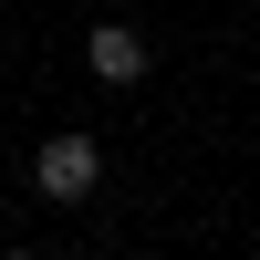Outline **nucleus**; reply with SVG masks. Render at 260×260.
Wrapping results in <instances>:
<instances>
[{
	"label": "nucleus",
	"mask_w": 260,
	"mask_h": 260,
	"mask_svg": "<svg viewBox=\"0 0 260 260\" xmlns=\"http://www.w3.org/2000/svg\"><path fill=\"white\" fill-rule=\"evenodd\" d=\"M94 177H104V146H94V136H52V146H42V167H31V187H42V198H62V208L94 198Z\"/></svg>",
	"instance_id": "nucleus-1"
},
{
	"label": "nucleus",
	"mask_w": 260,
	"mask_h": 260,
	"mask_svg": "<svg viewBox=\"0 0 260 260\" xmlns=\"http://www.w3.org/2000/svg\"><path fill=\"white\" fill-rule=\"evenodd\" d=\"M83 62H94L104 83H136V73H146V31H125V21H94V42H83Z\"/></svg>",
	"instance_id": "nucleus-2"
}]
</instances>
